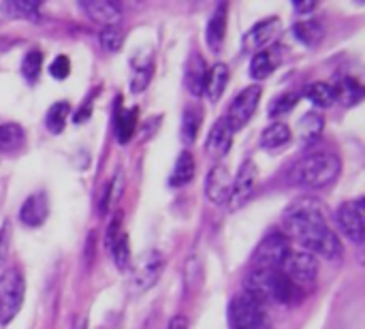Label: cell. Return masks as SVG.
<instances>
[{
  "instance_id": "obj_18",
  "label": "cell",
  "mask_w": 365,
  "mask_h": 329,
  "mask_svg": "<svg viewBox=\"0 0 365 329\" xmlns=\"http://www.w3.org/2000/svg\"><path fill=\"white\" fill-rule=\"evenodd\" d=\"M227 83H229V66L225 62H218L212 69H207V73H205L203 94L207 96V101L218 103L225 88H227Z\"/></svg>"
},
{
  "instance_id": "obj_29",
  "label": "cell",
  "mask_w": 365,
  "mask_h": 329,
  "mask_svg": "<svg viewBox=\"0 0 365 329\" xmlns=\"http://www.w3.org/2000/svg\"><path fill=\"white\" fill-rule=\"evenodd\" d=\"M361 98H364V86L355 77L342 79L340 86L336 88V101H340L346 107H353V105L361 103Z\"/></svg>"
},
{
  "instance_id": "obj_14",
  "label": "cell",
  "mask_w": 365,
  "mask_h": 329,
  "mask_svg": "<svg viewBox=\"0 0 365 329\" xmlns=\"http://www.w3.org/2000/svg\"><path fill=\"white\" fill-rule=\"evenodd\" d=\"M81 11L96 24H103L105 28L109 26H118V21L122 19V9L118 2H109V0H81L79 2Z\"/></svg>"
},
{
  "instance_id": "obj_33",
  "label": "cell",
  "mask_w": 365,
  "mask_h": 329,
  "mask_svg": "<svg viewBox=\"0 0 365 329\" xmlns=\"http://www.w3.org/2000/svg\"><path fill=\"white\" fill-rule=\"evenodd\" d=\"M41 69H43V51L41 49H30L24 60H21V75L26 81L34 83L41 75Z\"/></svg>"
},
{
  "instance_id": "obj_2",
  "label": "cell",
  "mask_w": 365,
  "mask_h": 329,
  "mask_svg": "<svg viewBox=\"0 0 365 329\" xmlns=\"http://www.w3.org/2000/svg\"><path fill=\"white\" fill-rule=\"evenodd\" d=\"M342 171V163L331 152H312L299 161H295L287 173V182L291 186L302 188H325L336 182Z\"/></svg>"
},
{
  "instance_id": "obj_9",
  "label": "cell",
  "mask_w": 365,
  "mask_h": 329,
  "mask_svg": "<svg viewBox=\"0 0 365 329\" xmlns=\"http://www.w3.org/2000/svg\"><path fill=\"white\" fill-rule=\"evenodd\" d=\"M261 94H263L261 86L255 83V86L244 88V90L235 96V101L231 103L229 113H227V118H225V122L229 124V128H231L233 133L242 131V128L250 122V118L255 116V111H257V107H259Z\"/></svg>"
},
{
  "instance_id": "obj_4",
  "label": "cell",
  "mask_w": 365,
  "mask_h": 329,
  "mask_svg": "<svg viewBox=\"0 0 365 329\" xmlns=\"http://www.w3.org/2000/svg\"><path fill=\"white\" fill-rule=\"evenodd\" d=\"M24 295H26V280L21 270L9 268L0 276V325H6L17 317L24 304Z\"/></svg>"
},
{
  "instance_id": "obj_10",
  "label": "cell",
  "mask_w": 365,
  "mask_h": 329,
  "mask_svg": "<svg viewBox=\"0 0 365 329\" xmlns=\"http://www.w3.org/2000/svg\"><path fill=\"white\" fill-rule=\"evenodd\" d=\"M257 182H259V169H257L255 161L242 163L235 180L231 182V195H229V201H227L231 212L240 210L252 197V193L257 188Z\"/></svg>"
},
{
  "instance_id": "obj_6",
  "label": "cell",
  "mask_w": 365,
  "mask_h": 329,
  "mask_svg": "<svg viewBox=\"0 0 365 329\" xmlns=\"http://www.w3.org/2000/svg\"><path fill=\"white\" fill-rule=\"evenodd\" d=\"M229 323L233 329L265 328L267 325L265 306H261L248 293H240L229 304Z\"/></svg>"
},
{
  "instance_id": "obj_35",
  "label": "cell",
  "mask_w": 365,
  "mask_h": 329,
  "mask_svg": "<svg viewBox=\"0 0 365 329\" xmlns=\"http://www.w3.org/2000/svg\"><path fill=\"white\" fill-rule=\"evenodd\" d=\"M122 43H124V34L118 26H109V28H103L101 32V45L105 51L109 54H115L122 49Z\"/></svg>"
},
{
  "instance_id": "obj_1",
  "label": "cell",
  "mask_w": 365,
  "mask_h": 329,
  "mask_svg": "<svg viewBox=\"0 0 365 329\" xmlns=\"http://www.w3.org/2000/svg\"><path fill=\"white\" fill-rule=\"evenodd\" d=\"M282 233L287 238H295L304 246V250L312 253L314 257L321 255L334 261L342 255V244L327 225L325 206L312 197H302L291 203L282 216Z\"/></svg>"
},
{
  "instance_id": "obj_20",
  "label": "cell",
  "mask_w": 365,
  "mask_h": 329,
  "mask_svg": "<svg viewBox=\"0 0 365 329\" xmlns=\"http://www.w3.org/2000/svg\"><path fill=\"white\" fill-rule=\"evenodd\" d=\"M280 49L278 47H265L261 51L255 54L252 62H250V75L255 79H265L274 73V69L280 64Z\"/></svg>"
},
{
  "instance_id": "obj_32",
  "label": "cell",
  "mask_w": 365,
  "mask_h": 329,
  "mask_svg": "<svg viewBox=\"0 0 365 329\" xmlns=\"http://www.w3.org/2000/svg\"><path fill=\"white\" fill-rule=\"evenodd\" d=\"M71 113V105L66 101H60V103H53L45 116V124H47V131L58 135L64 131V124H66V118Z\"/></svg>"
},
{
  "instance_id": "obj_25",
  "label": "cell",
  "mask_w": 365,
  "mask_h": 329,
  "mask_svg": "<svg viewBox=\"0 0 365 329\" xmlns=\"http://www.w3.org/2000/svg\"><path fill=\"white\" fill-rule=\"evenodd\" d=\"M24 141H26V133L17 122L0 124V152L15 154L17 150H21Z\"/></svg>"
},
{
  "instance_id": "obj_30",
  "label": "cell",
  "mask_w": 365,
  "mask_h": 329,
  "mask_svg": "<svg viewBox=\"0 0 365 329\" xmlns=\"http://www.w3.org/2000/svg\"><path fill=\"white\" fill-rule=\"evenodd\" d=\"M306 96L310 98L312 105L321 107V109H327L336 103V88L331 83H325V81H317V83H310L306 88Z\"/></svg>"
},
{
  "instance_id": "obj_15",
  "label": "cell",
  "mask_w": 365,
  "mask_h": 329,
  "mask_svg": "<svg viewBox=\"0 0 365 329\" xmlns=\"http://www.w3.org/2000/svg\"><path fill=\"white\" fill-rule=\"evenodd\" d=\"M205 195L212 203L220 206L229 201L231 195V173L225 165H216L210 169L205 180Z\"/></svg>"
},
{
  "instance_id": "obj_12",
  "label": "cell",
  "mask_w": 365,
  "mask_h": 329,
  "mask_svg": "<svg viewBox=\"0 0 365 329\" xmlns=\"http://www.w3.org/2000/svg\"><path fill=\"white\" fill-rule=\"evenodd\" d=\"M280 34V19L278 17H267L259 24H255L246 34H244V41H242V47L244 51L248 54H257L265 47H269V43Z\"/></svg>"
},
{
  "instance_id": "obj_7",
  "label": "cell",
  "mask_w": 365,
  "mask_h": 329,
  "mask_svg": "<svg viewBox=\"0 0 365 329\" xmlns=\"http://www.w3.org/2000/svg\"><path fill=\"white\" fill-rule=\"evenodd\" d=\"M291 250L289 238L282 231H274L261 240L252 255V265L255 270H280L287 253Z\"/></svg>"
},
{
  "instance_id": "obj_5",
  "label": "cell",
  "mask_w": 365,
  "mask_h": 329,
  "mask_svg": "<svg viewBox=\"0 0 365 329\" xmlns=\"http://www.w3.org/2000/svg\"><path fill=\"white\" fill-rule=\"evenodd\" d=\"M280 272L297 287V289H306L312 287L319 274V261L312 253L308 250H289Z\"/></svg>"
},
{
  "instance_id": "obj_39",
  "label": "cell",
  "mask_w": 365,
  "mask_h": 329,
  "mask_svg": "<svg viewBox=\"0 0 365 329\" xmlns=\"http://www.w3.org/2000/svg\"><path fill=\"white\" fill-rule=\"evenodd\" d=\"M293 6H295L297 13H312L317 9V2L314 0H295Z\"/></svg>"
},
{
  "instance_id": "obj_31",
  "label": "cell",
  "mask_w": 365,
  "mask_h": 329,
  "mask_svg": "<svg viewBox=\"0 0 365 329\" xmlns=\"http://www.w3.org/2000/svg\"><path fill=\"white\" fill-rule=\"evenodd\" d=\"M152 71H154V64H152V58L150 56L143 62H139L135 58L133 60V75H130V92H135V94L143 92L145 86L150 83Z\"/></svg>"
},
{
  "instance_id": "obj_28",
  "label": "cell",
  "mask_w": 365,
  "mask_h": 329,
  "mask_svg": "<svg viewBox=\"0 0 365 329\" xmlns=\"http://www.w3.org/2000/svg\"><path fill=\"white\" fill-rule=\"evenodd\" d=\"M293 34L297 36L299 43L308 45V47H317L321 43V39L325 36V30L319 21L314 19H304V21H297L293 26Z\"/></svg>"
},
{
  "instance_id": "obj_19",
  "label": "cell",
  "mask_w": 365,
  "mask_h": 329,
  "mask_svg": "<svg viewBox=\"0 0 365 329\" xmlns=\"http://www.w3.org/2000/svg\"><path fill=\"white\" fill-rule=\"evenodd\" d=\"M0 13L11 19H28L36 24L41 17V2L38 0H9L0 4Z\"/></svg>"
},
{
  "instance_id": "obj_11",
  "label": "cell",
  "mask_w": 365,
  "mask_h": 329,
  "mask_svg": "<svg viewBox=\"0 0 365 329\" xmlns=\"http://www.w3.org/2000/svg\"><path fill=\"white\" fill-rule=\"evenodd\" d=\"M365 201L364 197L359 199H353L349 203H342L340 210H338V225L342 227L344 236L355 242V244H361L365 236Z\"/></svg>"
},
{
  "instance_id": "obj_37",
  "label": "cell",
  "mask_w": 365,
  "mask_h": 329,
  "mask_svg": "<svg viewBox=\"0 0 365 329\" xmlns=\"http://www.w3.org/2000/svg\"><path fill=\"white\" fill-rule=\"evenodd\" d=\"M122 188H124L122 176L118 173V176L109 182V186H107V195H105V199H103V212H107L109 208H113V206L118 203V199L122 197Z\"/></svg>"
},
{
  "instance_id": "obj_3",
  "label": "cell",
  "mask_w": 365,
  "mask_h": 329,
  "mask_svg": "<svg viewBox=\"0 0 365 329\" xmlns=\"http://www.w3.org/2000/svg\"><path fill=\"white\" fill-rule=\"evenodd\" d=\"M246 293L261 306L269 302L291 304L297 300L299 289L280 270H252L244 280Z\"/></svg>"
},
{
  "instance_id": "obj_22",
  "label": "cell",
  "mask_w": 365,
  "mask_h": 329,
  "mask_svg": "<svg viewBox=\"0 0 365 329\" xmlns=\"http://www.w3.org/2000/svg\"><path fill=\"white\" fill-rule=\"evenodd\" d=\"M201 124H203V107L201 105H186L184 109V116H182V141L188 146V143H195L199 131H201Z\"/></svg>"
},
{
  "instance_id": "obj_21",
  "label": "cell",
  "mask_w": 365,
  "mask_h": 329,
  "mask_svg": "<svg viewBox=\"0 0 365 329\" xmlns=\"http://www.w3.org/2000/svg\"><path fill=\"white\" fill-rule=\"evenodd\" d=\"M115 137L120 143H128L137 131V116H139V109L133 107V109H120V98L115 101Z\"/></svg>"
},
{
  "instance_id": "obj_38",
  "label": "cell",
  "mask_w": 365,
  "mask_h": 329,
  "mask_svg": "<svg viewBox=\"0 0 365 329\" xmlns=\"http://www.w3.org/2000/svg\"><path fill=\"white\" fill-rule=\"evenodd\" d=\"M49 73H51V77L53 79H66L68 77V73H71V60H68V56H58L51 64H49Z\"/></svg>"
},
{
  "instance_id": "obj_24",
  "label": "cell",
  "mask_w": 365,
  "mask_h": 329,
  "mask_svg": "<svg viewBox=\"0 0 365 329\" xmlns=\"http://www.w3.org/2000/svg\"><path fill=\"white\" fill-rule=\"evenodd\" d=\"M291 141V128L284 124V122H274L269 124L263 135H261V148L274 152V150H280L284 146H289Z\"/></svg>"
},
{
  "instance_id": "obj_27",
  "label": "cell",
  "mask_w": 365,
  "mask_h": 329,
  "mask_svg": "<svg viewBox=\"0 0 365 329\" xmlns=\"http://www.w3.org/2000/svg\"><path fill=\"white\" fill-rule=\"evenodd\" d=\"M195 171H197V163H195L192 154L184 150L175 161V167L171 173V186H186L188 182H192Z\"/></svg>"
},
{
  "instance_id": "obj_26",
  "label": "cell",
  "mask_w": 365,
  "mask_h": 329,
  "mask_svg": "<svg viewBox=\"0 0 365 329\" xmlns=\"http://www.w3.org/2000/svg\"><path fill=\"white\" fill-rule=\"evenodd\" d=\"M205 73H207V66L203 62V58L199 54H192L190 62H188V69H186V86L188 90L199 96L203 94V83H205Z\"/></svg>"
},
{
  "instance_id": "obj_23",
  "label": "cell",
  "mask_w": 365,
  "mask_h": 329,
  "mask_svg": "<svg viewBox=\"0 0 365 329\" xmlns=\"http://www.w3.org/2000/svg\"><path fill=\"white\" fill-rule=\"evenodd\" d=\"M323 126H325V120L319 111H308L302 116L299 124H297V137L302 143H314L321 133H323Z\"/></svg>"
},
{
  "instance_id": "obj_8",
  "label": "cell",
  "mask_w": 365,
  "mask_h": 329,
  "mask_svg": "<svg viewBox=\"0 0 365 329\" xmlns=\"http://www.w3.org/2000/svg\"><path fill=\"white\" fill-rule=\"evenodd\" d=\"M163 268H165V261H163V255L156 253V250H148L143 253L135 265H133V274H130V291L133 293H143L148 289H152L160 274H163Z\"/></svg>"
},
{
  "instance_id": "obj_41",
  "label": "cell",
  "mask_w": 365,
  "mask_h": 329,
  "mask_svg": "<svg viewBox=\"0 0 365 329\" xmlns=\"http://www.w3.org/2000/svg\"><path fill=\"white\" fill-rule=\"evenodd\" d=\"M167 329H188V319L182 317V315H178V317H173V319L169 321Z\"/></svg>"
},
{
  "instance_id": "obj_42",
  "label": "cell",
  "mask_w": 365,
  "mask_h": 329,
  "mask_svg": "<svg viewBox=\"0 0 365 329\" xmlns=\"http://www.w3.org/2000/svg\"><path fill=\"white\" fill-rule=\"evenodd\" d=\"M259 329H269V328H267V325H265V328H259Z\"/></svg>"
},
{
  "instance_id": "obj_34",
  "label": "cell",
  "mask_w": 365,
  "mask_h": 329,
  "mask_svg": "<svg viewBox=\"0 0 365 329\" xmlns=\"http://www.w3.org/2000/svg\"><path fill=\"white\" fill-rule=\"evenodd\" d=\"M109 250H111V257H113V261H115V265H118V270H126L128 268V263H130V246H128V236L126 233H120L109 246H107Z\"/></svg>"
},
{
  "instance_id": "obj_16",
  "label": "cell",
  "mask_w": 365,
  "mask_h": 329,
  "mask_svg": "<svg viewBox=\"0 0 365 329\" xmlns=\"http://www.w3.org/2000/svg\"><path fill=\"white\" fill-rule=\"evenodd\" d=\"M231 146H233V131L229 128V124L222 118L212 126V131L207 135V141H205V152L210 154V158L220 161V158H225L229 154Z\"/></svg>"
},
{
  "instance_id": "obj_40",
  "label": "cell",
  "mask_w": 365,
  "mask_h": 329,
  "mask_svg": "<svg viewBox=\"0 0 365 329\" xmlns=\"http://www.w3.org/2000/svg\"><path fill=\"white\" fill-rule=\"evenodd\" d=\"M4 259H6V227L0 229V270L4 265Z\"/></svg>"
},
{
  "instance_id": "obj_36",
  "label": "cell",
  "mask_w": 365,
  "mask_h": 329,
  "mask_svg": "<svg viewBox=\"0 0 365 329\" xmlns=\"http://www.w3.org/2000/svg\"><path fill=\"white\" fill-rule=\"evenodd\" d=\"M299 103V92H284L282 96H278L272 103L269 116H280V113H289L295 105Z\"/></svg>"
},
{
  "instance_id": "obj_17",
  "label": "cell",
  "mask_w": 365,
  "mask_h": 329,
  "mask_svg": "<svg viewBox=\"0 0 365 329\" xmlns=\"http://www.w3.org/2000/svg\"><path fill=\"white\" fill-rule=\"evenodd\" d=\"M227 21H229V6L227 2H218V6L214 9L210 21H207V30H205V39H207V47L218 54L222 43H225V34H227Z\"/></svg>"
},
{
  "instance_id": "obj_13",
  "label": "cell",
  "mask_w": 365,
  "mask_h": 329,
  "mask_svg": "<svg viewBox=\"0 0 365 329\" xmlns=\"http://www.w3.org/2000/svg\"><path fill=\"white\" fill-rule=\"evenodd\" d=\"M49 216V199L43 191L32 193L19 208V221L24 223V227L36 229L41 227Z\"/></svg>"
}]
</instances>
